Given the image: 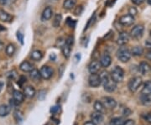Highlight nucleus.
<instances>
[{"label": "nucleus", "mask_w": 151, "mask_h": 125, "mask_svg": "<svg viewBox=\"0 0 151 125\" xmlns=\"http://www.w3.org/2000/svg\"><path fill=\"white\" fill-rule=\"evenodd\" d=\"M102 103L104 105V107L108 109H113L117 106V102L115 101L114 98L111 97H104L102 100Z\"/></svg>", "instance_id": "obj_9"}, {"label": "nucleus", "mask_w": 151, "mask_h": 125, "mask_svg": "<svg viewBox=\"0 0 151 125\" xmlns=\"http://www.w3.org/2000/svg\"><path fill=\"white\" fill-rule=\"evenodd\" d=\"M132 1V3L135 4V5H141L145 0H131Z\"/></svg>", "instance_id": "obj_43"}, {"label": "nucleus", "mask_w": 151, "mask_h": 125, "mask_svg": "<svg viewBox=\"0 0 151 125\" xmlns=\"http://www.w3.org/2000/svg\"><path fill=\"white\" fill-rule=\"evenodd\" d=\"M14 119L16 120L17 123H21L23 121V115L20 111H15L14 114Z\"/></svg>", "instance_id": "obj_32"}, {"label": "nucleus", "mask_w": 151, "mask_h": 125, "mask_svg": "<svg viewBox=\"0 0 151 125\" xmlns=\"http://www.w3.org/2000/svg\"><path fill=\"white\" fill-rule=\"evenodd\" d=\"M99 61H100V64H101V65H102L103 67L107 68V67H108L109 65H111V63H112V57H111L108 54H104L101 56Z\"/></svg>", "instance_id": "obj_14"}, {"label": "nucleus", "mask_w": 151, "mask_h": 125, "mask_svg": "<svg viewBox=\"0 0 151 125\" xmlns=\"http://www.w3.org/2000/svg\"><path fill=\"white\" fill-rule=\"evenodd\" d=\"M16 71H12L7 74V76H8L9 79H14V78L16 77Z\"/></svg>", "instance_id": "obj_38"}, {"label": "nucleus", "mask_w": 151, "mask_h": 125, "mask_svg": "<svg viewBox=\"0 0 151 125\" xmlns=\"http://www.w3.org/2000/svg\"><path fill=\"white\" fill-rule=\"evenodd\" d=\"M124 125H134V122L133 120H127V121H125Z\"/></svg>", "instance_id": "obj_46"}, {"label": "nucleus", "mask_w": 151, "mask_h": 125, "mask_svg": "<svg viewBox=\"0 0 151 125\" xmlns=\"http://www.w3.org/2000/svg\"><path fill=\"white\" fill-rule=\"evenodd\" d=\"M31 59L33 60H35V61H39L42 58H43V54L40 50H34L32 53H31V55H30Z\"/></svg>", "instance_id": "obj_25"}, {"label": "nucleus", "mask_w": 151, "mask_h": 125, "mask_svg": "<svg viewBox=\"0 0 151 125\" xmlns=\"http://www.w3.org/2000/svg\"><path fill=\"white\" fill-rule=\"evenodd\" d=\"M102 65L100 64V61H98V60H92L91 62H90V64L88 65V71L89 72L91 73V74H94V73H97V71H99V69H100V67H101Z\"/></svg>", "instance_id": "obj_12"}, {"label": "nucleus", "mask_w": 151, "mask_h": 125, "mask_svg": "<svg viewBox=\"0 0 151 125\" xmlns=\"http://www.w3.org/2000/svg\"><path fill=\"white\" fill-rule=\"evenodd\" d=\"M88 83H89V86L92 87H99L102 84L100 75H98L97 73L91 74L90 76H89V78H88Z\"/></svg>", "instance_id": "obj_7"}, {"label": "nucleus", "mask_w": 151, "mask_h": 125, "mask_svg": "<svg viewBox=\"0 0 151 125\" xmlns=\"http://www.w3.org/2000/svg\"><path fill=\"white\" fill-rule=\"evenodd\" d=\"M93 107H94L95 111L100 112V113H103V111H104V108H105V107H104V105H103V103H102L101 101H98V100H97V101L94 103Z\"/></svg>", "instance_id": "obj_29"}, {"label": "nucleus", "mask_w": 151, "mask_h": 125, "mask_svg": "<svg viewBox=\"0 0 151 125\" xmlns=\"http://www.w3.org/2000/svg\"><path fill=\"white\" fill-rule=\"evenodd\" d=\"M55 58H56V56H55V54H51L50 55V59L51 60H53V61L55 60Z\"/></svg>", "instance_id": "obj_48"}, {"label": "nucleus", "mask_w": 151, "mask_h": 125, "mask_svg": "<svg viewBox=\"0 0 151 125\" xmlns=\"http://www.w3.org/2000/svg\"><path fill=\"white\" fill-rule=\"evenodd\" d=\"M82 12H83V6L79 5L77 6V7H76L75 10H74V14L76 15V16H79V15H81V14H82Z\"/></svg>", "instance_id": "obj_33"}, {"label": "nucleus", "mask_w": 151, "mask_h": 125, "mask_svg": "<svg viewBox=\"0 0 151 125\" xmlns=\"http://www.w3.org/2000/svg\"><path fill=\"white\" fill-rule=\"evenodd\" d=\"M111 77L115 82H121L124 80V71L120 66H115L111 71Z\"/></svg>", "instance_id": "obj_3"}, {"label": "nucleus", "mask_w": 151, "mask_h": 125, "mask_svg": "<svg viewBox=\"0 0 151 125\" xmlns=\"http://www.w3.org/2000/svg\"><path fill=\"white\" fill-rule=\"evenodd\" d=\"M131 55H132L131 51L124 45L119 47V49L117 50V57L121 62H124V63L128 62L131 58Z\"/></svg>", "instance_id": "obj_2"}, {"label": "nucleus", "mask_w": 151, "mask_h": 125, "mask_svg": "<svg viewBox=\"0 0 151 125\" xmlns=\"http://www.w3.org/2000/svg\"><path fill=\"white\" fill-rule=\"evenodd\" d=\"M101 81L103 84V88L108 93H113L116 90L117 82H115L111 77V75L107 71H103L100 74Z\"/></svg>", "instance_id": "obj_1"}, {"label": "nucleus", "mask_w": 151, "mask_h": 125, "mask_svg": "<svg viewBox=\"0 0 151 125\" xmlns=\"http://www.w3.org/2000/svg\"><path fill=\"white\" fill-rule=\"evenodd\" d=\"M11 111V107L9 105L2 104L0 105V117H6L9 114Z\"/></svg>", "instance_id": "obj_18"}, {"label": "nucleus", "mask_w": 151, "mask_h": 125, "mask_svg": "<svg viewBox=\"0 0 151 125\" xmlns=\"http://www.w3.org/2000/svg\"><path fill=\"white\" fill-rule=\"evenodd\" d=\"M40 74H41V76L42 78L45 79V80H48L50 78H51L52 76H53V73H54V71L53 69L49 66V65H43L41 68H40Z\"/></svg>", "instance_id": "obj_8"}, {"label": "nucleus", "mask_w": 151, "mask_h": 125, "mask_svg": "<svg viewBox=\"0 0 151 125\" xmlns=\"http://www.w3.org/2000/svg\"><path fill=\"white\" fill-rule=\"evenodd\" d=\"M12 16L3 9H0V20L4 22H10L12 20Z\"/></svg>", "instance_id": "obj_24"}, {"label": "nucleus", "mask_w": 151, "mask_h": 125, "mask_svg": "<svg viewBox=\"0 0 151 125\" xmlns=\"http://www.w3.org/2000/svg\"><path fill=\"white\" fill-rule=\"evenodd\" d=\"M19 69L24 72H30L32 70H34V66L29 61H23L19 65Z\"/></svg>", "instance_id": "obj_16"}, {"label": "nucleus", "mask_w": 151, "mask_h": 125, "mask_svg": "<svg viewBox=\"0 0 151 125\" xmlns=\"http://www.w3.org/2000/svg\"><path fill=\"white\" fill-rule=\"evenodd\" d=\"M65 44L70 45V46H72L73 44H74V37L73 36H69L67 37L66 40H65Z\"/></svg>", "instance_id": "obj_36"}, {"label": "nucleus", "mask_w": 151, "mask_h": 125, "mask_svg": "<svg viewBox=\"0 0 151 125\" xmlns=\"http://www.w3.org/2000/svg\"><path fill=\"white\" fill-rule=\"evenodd\" d=\"M145 46L147 48L151 50V40H147L145 42Z\"/></svg>", "instance_id": "obj_47"}, {"label": "nucleus", "mask_w": 151, "mask_h": 125, "mask_svg": "<svg viewBox=\"0 0 151 125\" xmlns=\"http://www.w3.org/2000/svg\"><path fill=\"white\" fill-rule=\"evenodd\" d=\"M24 94L22 93L20 91H18V90H15L14 91L13 93V99L14 100V102L16 103L17 104L21 103L24 102Z\"/></svg>", "instance_id": "obj_15"}, {"label": "nucleus", "mask_w": 151, "mask_h": 125, "mask_svg": "<svg viewBox=\"0 0 151 125\" xmlns=\"http://www.w3.org/2000/svg\"><path fill=\"white\" fill-rule=\"evenodd\" d=\"M147 3H148V4L151 5V0H147Z\"/></svg>", "instance_id": "obj_53"}, {"label": "nucleus", "mask_w": 151, "mask_h": 125, "mask_svg": "<svg viewBox=\"0 0 151 125\" xmlns=\"http://www.w3.org/2000/svg\"><path fill=\"white\" fill-rule=\"evenodd\" d=\"M3 87H4V82H0V93H1V91L3 89Z\"/></svg>", "instance_id": "obj_51"}, {"label": "nucleus", "mask_w": 151, "mask_h": 125, "mask_svg": "<svg viewBox=\"0 0 151 125\" xmlns=\"http://www.w3.org/2000/svg\"><path fill=\"white\" fill-rule=\"evenodd\" d=\"M143 118H144V119L147 121L148 123H150L151 124V113L150 114H147L143 115Z\"/></svg>", "instance_id": "obj_40"}, {"label": "nucleus", "mask_w": 151, "mask_h": 125, "mask_svg": "<svg viewBox=\"0 0 151 125\" xmlns=\"http://www.w3.org/2000/svg\"><path fill=\"white\" fill-rule=\"evenodd\" d=\"M3 47H4V43H3V41L0 40V50L3 49Z\"/></svg>", "instance_id": "obj_52"}, {"label": "nucleus", "mask_w": 151, "mask_h": 125, "mask_svg": "<svg viewBox=\"0 0 151 125\" xmlns=\"http://www.w3.org/2000/svg\"><path fill=\"white\" fill-rule=\"evenodd\" d=\"M17 38L20 41V43H24V35L20 32H17Z\"/></svg>", "instance_id": "obj_42"}, {"label": "nucleus", "mask_w": 151, "mask_h": 125, "mask_svg": "<svg viewBox=\"0 0 151 125\" xmlns=\"http://www.w3.org/2000/svg\"><path fill=\"white\" fill-rule=\"evenodd\" d=\"M76 4V0H65L63 2V8L66 10L72 9Z\"/></svg>", "instance_id": "obj_23"}, {"label": "nucleus", "mask_w": 151, "mask_h": 125, "mask_svg": "<svg viewBox=\"0 0 151 125\" xmlns=\"http://www.w3.org/2000/svg\"><path fill=\"white\" fill-rule=\"evenodd\" d=\"M7 3V0H0V4L1 5H4Z\"/></svg>", "instance_id": "obj_50"}, {"label": "nucleus", "mask_w": 151, "mask_h": 125, "mask_svg": "<svg viewBox=\"0 0 151 125\" xmlns=\"http://www.w3.org/2000/svg\"><path fill=\"white\" fill-rule=\"evenodd\" d=\"M60 107L58 106V105H55V106L52 107V108H50V113L53 114H57L58 112H60Z\"/></svg>", "instance_id": "obj_37"}, {"label": "nucleus", "mask_w": 151, "mask_h": 125, "mask_svg": "<svg viewBox=\"0 0 151 125\" xmlns=\"http://www.w3.org/2000/svg\"><path fill=\"white\" fill-rule=\"evenodd\" d=\"M24 96L28 98H32L35 95V89L31 86H28L24 88Z\"/></svg>", "instance_id": "obj_19"}, {"label": "nucleus", "mask_w": 151, "mask_h": 125, "mask_svg": "<svg viewBox=\"0 0 151 125\" xmlns=\"http://www.w3.org/2000/svg\"><path fill=\"white\" fill-rule=\"evenodd\" d=\"M45 98V91H44V90H41V91H40V93H39V97L38 98L40 99V100H44Z\"/></svg>", "instance_id": "obj_39"}, {"label": "nucleus", "mask_w": 151, "mask_h": 125, "mask_svg": "<svg viewBox=\"0 0 151 125\" xmlns=\"http://www.w3.org/2000/svg\"><path fill=\"white\" fill-rule=\"evenodd\" d=\"M129 38L130 35L127 32L120 33L117 40V44L120 46H123L129 41Z\"/></svg>", "instance_id": "obj_10"}, {"label": "nucleus", "mask_w": 151, "mask_h": 125, "mask_svg": "<svg viewBox=\"0 0 151 125\" xmlns=\"http://www.w3.org/2000/svg\"><path fill=\"white\" fill-rule=\"evenodd\" d=\"M144 51L145 50H144V48L142 46L136 45L131 50V54H132V55H134V56H141L142 55L144 54Z\"/></svg>", "instance_id": "obj_21"}, {"label": "nucleus", "mask_w": 151, "mask_h": 125, "mask_svg": "<svg viewBox=\"0 0 151 125\" xmlns=\"http://www.w3.org/2000/svg\"><path fill=\"white\" fill-rule=\"evenodd\" d=\"M84 125H96L95 124H93L92 121H87V122H86L85 124H84Z\"/></svg>", "instance_id": "obj_49"}, {"label": "nucleus", "mask_w": 151, "mask_h": 125, "mask_svg": "<svg viewBox=\"0 0 151 125\" xmlns=\"http://www.w3.org/2000/svg\"><path fill=\"white\" fill-rule=\"evenodd\" d=\"M129 14L130 15L134 17L138 14V10H137V9L135 7H130L129 9Z\"/></svg>", "instance_id": "obj_35"}, {"label": "nucleus", "mask_w": 151, "mask_h": 125, "mask_svg": "<svg viewBox=\"0 0 151 125\" xmlns=\"http://www.w3.org/2000/svg\"><path fill=\"white\" fill-rule=\"evenodd\" d=\"M150 36H151V30H150Z\"/></svg>", "instance_id": "obj_54"}, {"label": "nucleus", "mask_w": 151, "mask_h": 125, "mask_svg": "<svg viewBox=\"0 0 151 125\" xmlns=\"http://www.w3.org/2000/svg\"><path fill=\"white\" fill-rule=\"evenodd\" d=\"M65 40H64V39L60 37V38L57 39L55 46H59L60 48H62V47L64 46V45H65Z\"/></svg>", "instance_id": "obj_34"}, {"label": "nucleus", "mask_w": 151, "mask_h": 125, "mask_svg": "<svg viewBox=\"0 0 151 125\" xmlns=\"http://www.w3.org/2000/svg\"><path fill=\"white\" fill-rule=\"evenodd\" d=\"M145 57L148 60H151V50H150L149 51H147L145 54Z\"/></svg>", "instance_id": "obj_45"}, {"label": "nucleus", "mask_w": 151, "mask_h": 125, "mask_svg": "<svg viewBox=\"0 0 151 125\" xmlns=\"http://www.w3.org/2000/svg\"><path fill=\"white\" fill-rule=\"evenodd\" d=\"M26 82V77L24 76H20V78H19V82H18V84L19 85V86H23V84L24 83H25Z\"/></svg>", "instance_id": "obj_41"}, {"label": "nucleus", "mask_w": 151, "mask_h": 125, "mask_svg": "<svg viewBox=\"0 0 151 125\" xmlns=\"http://www.w3.org/2000/svg\"><path fill=\"white\" fill-rule=\"evenodd\" d=\"M61 20H62V15L61 14H55V15L54 17V19H53V26L55 28H58L61 23Z\"/></svg>", "instance_id": "obj_27"}, {"label": "nucleus", "mask_w": 151, "mask_h": 125, "mask_svg": "<svg viewBox=\"0 0 151 125\" xmlns=\"http://www.w3.org/2000/svg\"><path fill=\"white\" fill-rule=\"evenodd\" d=\"M142 78L139 76H135L133 77L132 79H130V81L129 82V89L131 93H135L138 91V89L141 87L142 85Z\"/></svg>", "instance_id": "obj_4"}, {"label": "nucleus", "mask_w": 151, "mask_h": 125, "mask_svg": "<svg viewBox=\"0 0 151 125\" xmlns=\"http://www.w3.org/2000/svg\"><path fill=\"white\" fill-rule=\"evenodd\" d=\"M131 110L129 108H126L124 110V116H126V117H128V116H129L131 114Z\"/></svg>", "instance_id": "obj_44"}, {"label": "nucleus", "mask_w": 151, "mask_h": 125, "mask_svg": "<svg viewBox=\"0 0 151 125\" xmlns=\"http://www.w3.org/2000/svg\"><path fill=\"white\" fill-rule=\"evenodd\" d=\"M140 100L142 104L145 106L151 105V95H142Z\"/></svg>", "instance_id": "obj_28"}, {"label": "nucleus", "mask_w": 151, "mask_h": 125, "mask_svg": "<svg viewBox=\"0 0 151 125\" xmlns=\"http://www.w3.org/2000/svg\"><path fill=\"white\" fill-rule=\"evenodd\" d=\"M119 24L123 26H131L134 23V17L130 15L129 14H124L119 18Z\"/></svg>", "instance_id": "obj_6"}, {"label": "nucleus", "mask_w": 151, "mask_h": 125, "mask_svg": "<svg viewBox=\"0 0 151 125\" xmlns=\"http://www.w3.org/2000/svg\"><path fill=\"white\" fill-rule=\"evenodd\" d=\"M145 27L142 24L135 25L130 31V36L134 39H140L144 34Z\"/></svg>", "instance_id": "obj_5"}, {"label": "nucleus", "mask_w": 151, "mask_h": 125, "mask_svg": "<svg viewBox=\"0 0 151 125\" xmlns=\"http://www.w3.org/2000/svg\"><path fill=\"white\" fill-rule=\"evenodd\" d=\"M53 15V9L51 7H46L41 14V20L42 21H48L51 19Z\"/></svg>", "instance_id": "obj_13"}, {"label": "nucleus", "mask_w": 151, "mask_h": 125, "mask_svg": "<svg viewBox=\"0 0 151 125\" xmlns=\"http://www.w3.org/2000/svg\"><path fill=\"white\" fill-rule=\"evenodd\" d=\"M142 95H151V81H147L141 90Z\"/></svg>", "instance_id": "obj_20"}, {"label": "nucleus", "mask_w": 151, "mask_h": 125, "mask_svg": "<svg viewBox=\"0 0 151 125\" xmlns=\"http://www.w3.org/2000/svg\"><path fill=\"white\" fill-rule=\"evenodd\" d=\"M61 50H62V54H63V55L65 56L66 59H68V58L70 57V52H71V46L65 44L64 46L61 48Z\"/></svg>", "instance_id": "obj_26"}, {"label": "nucleus", "mask_w": 151, "mask_h": 125, "mask_svg": "<svg viewBox=\"0 0 151 125\" xmlns=\"http://www.w3.org/2000/svg\"><path fill=\"white\" fill-rule=\"evenodd\" d=\"M125 121L122 118H113V119L110 121L109 125H124Z\"/></svg>", "instance_id": "obj_31"}, {"label": "nucleus", "mask_w": 151, "mask_h": 125, "mask_svg": "<svg viewBox=\"0 0 151 125\" xmlns=\"http://www.w3.org/2000/svg\"><path fill=\"white\" fill-rule=\"evenodd\" d=\"M91 121L96 125L101 124L103 121V115L100 112H94L91 114Z\"/></svg>", "instance_id": "obj_11"}, {"label": "nucleus", "mask_w": 151, "mask_h": 125, "mask_svg": "<svg viewBox=\"0 0 151 125\" xmlns=\"http://www.w3.org/2000/svg\"><path fill=\"white\" fill-rule=\"evenodd\" d=\"M30 78L32 79L34 82H38L40 81L42 76H41V74H40V71L36 70V69H34V70L30 71Z\"/></svg>", "instance_id": "obj_22"}, {"label": "nucleus", "mask_w": 151, "mask_h": 125, "mask_svg": "<svg viewBox=\"0 0 151 125\" xmlns=\"http://www.w3.org/2000/svg\"><path fill=\"white\" fill-rule=\"evenodd\" d=\"M5 51L6 54L8 55L9 56L13 55L14 54V52H15V46H14V45H13V44H9V45L6 46Z\"/></svg>", "instance_id": "obj_30"}, {"label": "nucleus", "mask_w": 151, "mask_h": 125, "mask_svg": "<svg viewBox=\"0 0 151 125\" xmlns=\"http://www.w3.org/2000/svg\"><path fill=\"white\" fill-rule=\"evenodd\" d=\"M139 71H140L142 75H146L149 73V71H150V65H149L146 61H142L139 66Z\"/></svg>", "instance_id": "obj_17"}]
</instances>
